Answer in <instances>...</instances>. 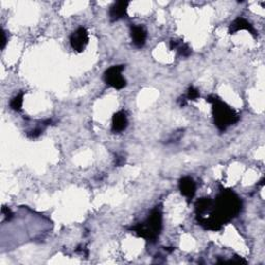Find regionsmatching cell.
Instances as JSON below:
<instances>
[{"mask_svg":"<svg viewBox=\"0 0 265 265\" xmlns=\"http://www.w3.org/2000/svg\"><path fill=\"white\" fill-rule=\"evenodd\" d=\"M2 213L4 214V216L7 220H11L13 218V213H12L11 210L5 206H3V208H2Z\"/></svg>","mask_w":265,"mask_h":265,"instance_id":"cell-15","label":"cell"},{"mask_svg":"<svg viewBox=\"0 0 265 265\" xmlns=\"http://www.w3.org/2000/svg\"><path fill=\"white\" fill-rule=\"evenodd\" d=\"M239 30H247V31H250L254 36H256V34H257V31L253 27L252 24L250 22H247L246 19L240 18V17L237 18V19H235L233 22L231 23V25L229 27V34L230 35H233V34H235V32L239 31Z\"/></svg>","mask_w":265,"mask_h":265,"instance_id":"cell-9","label":"cell"},{"mask_svg":"<svg viewBox=\"0 0 265 265\" xmlns=\"http://www.w3.org/2000/svg\"><path fill=\"white\" fill-rule=\"evenodd\" d=\"M163 228V216L162 212L156 207L152 210L148 219L132 227V231L135 232L138 236L148 240V242H155L160 234Z\"/></svg>","mask_w":265,"mask_h":265,"instance_id":"cell-3","label":"cell"},{"mask_svg":"<svg viewBox=\"0 0 265 265\" xmlns=\"http://www.w3.org/2000/svg\"><path fill=\"white\" fill-rule=\"evenodd\" d=\"M207 102L212 104V114L214 124L221 132L227 130V127L236 124L239 120V115L236 112L228 106L226 103L220 100L218 96L211 95L206 99Z\"/></svg>","mask_w":265,"mask_h":265,"instance_id":"cell-2","label":"cell"},{"mask_svg":"<svg viewBox=\"0 0 265 265\" xmlns=\"http://www.w3.org/2000/svg\"><path fill=\"white\" fill-rule=\"evenodd\" d=\"M179 190L182 196L188 199V201L194 198L196 194V183L190 176H184L179 180Z\"/></svg>","mask_w":265,"mask_h":265,"instance_id":"cell-6","label":"cell"},{"mask_svg":"<svg viewBox=\"0 0 265 265\" xmlns=\"http://www.w3.org/2000/svg\"><path fill=\"white\" fill-rule=\"evenodd\" d=\"M1 35H2V42H1V49H4V47L6 45V35L5 31L3 29H1Z\"/></svg>","mask_w":265,"mask_h":265,"instance_id":"cell-16","label":"cell"},{"mask_svg":"<svg viewBox=\"0 0 265 265\" xmlns=\"http://www.w3.org/2000/svg\"><path fill=\"white\" fill-rule=\"evenodd\" d=\"M176 50H178V53L182 56V57H189L192 53L191 48L184 43H178L177 48H176Z\"/></svg>","mask_w":265,"mask_h":265,"instance_id":"cell-13","label":"cell"},{"mask_svg":"<svg viewBox=\"0 0 265 265\" xmlns=\"http://www.w3.org/2000/svg\"><path fill=\"white\" fill-rule=\"evenodd\" d=\"M213 210L208 218H198L199 224L208 230H220L223 224L234 219L242 211V201L234 192L223 191L213 202Z\"/></svg>","mask_w":265,"mask_h":265,"instance_id":"cell-1","label":"cell"},{"mask_svg":"<svg viewBox=\"0 0 265 265\" xmlns=\"http://www.w3.org/2000/svg\"><path fill=\"white\" fill-rule=\"evenodd\" d=\"M131 37L136 47L142 48L146 43L147 31L141 25H134L131 27Z\"/></svg>","mask_w":265,"mask_h":265,"instance_id":"cell-7","label":"cell"},{"mask_svg":"<svg viewBox=\"0 0 265 265\" xmlns=\"http://www.w3.org/2000/svg\"><path fill=\"white\" fill-rule=\"evenodd\" d=\"M128 2L127 1H117L110 7L109 17L111 22H115L123 19L126 15Z\"/></svg>","mask_w":265,"mask_h":265,"instance_id":"cell-8","label":"cell"},{"mask_svg":"<svg viewBox=\"0 0 265 265\" xmlns=\"http://www.w3.org/2000/svg\"><path fill=\"white\" fill-rule=\"evenodd\" d=\"M124 69V66H113L109 68L105 74H104V80L105 82L115 89H123L126 85L125 79L123 77L122 73Z\"/></svg>","mask_w":265,"mask_h":265,"instance_id":"cell-4","label":"cell"},{"mask_svg":"<svg viewBox=\"0 0 265 265\" xmlns=\"http://www.w3.org/2000/svg\"><path fill=\"white\" fill-rule=\"evenodd\" d=\"M127 126V117L125 112L118 111L112 118V132L119 134L124 132Z\"/></svg>","mask_w":265,"mask_h":265,"instance_id":"cell-10","label":"cell"},{"mask_svg":"<svg viewBox=\"0 0 265 265\" xmlns=\"http://www.w3.org/2000/svg\"><path fill=\"white\" fill-rule=\"evenodd\" d=\"M23 98H24V92H20L19 94H17L15 96V98L11 101L10 106L11 108L16 111V112H20L22 110V106H23Z\"/></svg>","mask_w":265,"mask_h":265,"instance_id":"cell-12","label":"cell"},{"mask_svg":"<svg viewBox=\"0 0 265 265\" xmlns=\"http://www.w3.org/2000/svg\"><path fill=\"white\" fill-rule=\"evenodd\" d=\"M213 205V201L210 197L199 199L196 202V212L198 216L203 215L205 212H210Z\"/></svg>","mask_w":265,"mask_h":265,"instance_id":"cell-11","label":"cell"},{"mask_svg":"<svg viewBox=\"0 0 265 265\" xmlns=\"http://www.w3.org/2000/svg\"><path fill=\"white\" fill-rule=\"evenodd\" d=\"M199 96H200V93H199L198 89H196V88H195L194 86L189 87L188 93H187V99H188V100L196 101V100L199 98Z\"/></svg>","mask_w":265,"mask_h":265,"instance_id":"cell-14","label":"cell"},{"mask_svg":"<svg viewBox=\"0 0 265 265\" xmlns=\"http://www.w3.org/2000/svg\"><path fill=\"white\" fill-rule=\"evenodd\" d=\"M88 42H89V37H88V32L84 27H79L70 37L71 46L76 52H82Z\"/></svg>","mask_w":265,"mask_h":265,"instance_id":"cell-5","label":"cell"}]
</instances>
